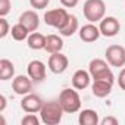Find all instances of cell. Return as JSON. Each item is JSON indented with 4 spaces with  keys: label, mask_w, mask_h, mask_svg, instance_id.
Returning a JSON list of instances; mask_svg holds the SVG:
<instances>
[{
    "label": "cell",
    "mask_w": 125,
    "mask_h": 125,
    "mask_svg": "<svg viewBox=\"0 0 125 125\" xmlns=\"http://www.w3.org/2000/svg\"><path fill=\"white\" fill-rule=\"evenodd\" d=\"M65 110L59 103V100H52V102H44L41 110H40V119L46 125H57L62 121Z\"/></svg>",
    "instance_id": "cell-1"
},
{
    "label": "cell",
    "mask_w": 125,
    "mask_h": 125,
    "mask_svg": "<svg viewBox=\"0 0 125 125\" xmlns=\"http://www.w3.org/2000/svg\"><path fill=\"white\" fill-rule=\"evenodd\" d=\"M59 103L62 104L65 113H77L81 109V97L77 88H65L59 94Z\"/></svg>",
    "instance_id": "cell-2"
},
{
    "label": "cell",
    "mask_w": 125,
    "mask_h": 125,
    "mask_svg": "<svg viewBox=\"0 0 125 125\" xmlns=\"http://www.w3.org/2000/svg\"><path fill=\"white\" fill-rule=\"evenodd\" d=\"M88 72L93 80H107L110 83H115V77H113V72L107 63V60L93 59L88 63Z\"/></svg>",
    "instance_id": "cell-3"
},
{
    "label": "cell",
    "mask_w": 125,
    "mask_h": 125,
    "mask_svg": "<svg viewBox=\"0 0 125 125\" xmlns=\"http://www.w3.org/2000/svg\"><path fill=\"white\" fill-rule=\"evenodd\" d=\"M83 13L88 22H100L106 13V5L103 0H87L83 8Z\"/></svg>",
    "instance_id": "cell-4"
},
{
    "label": "cell",
    "mask_w": 125,
    "mask_h": 125,
    "mask_svg": "<svg viewBox=\"0 0 125 125\" xmlns=\"http://www.w3.org/2000/svg\"><path fill=\"white\" fill-rule=\"evenodd\" d=\"M69 19V13L66 12L65 8H57V9H50L44 13V22L49 27H53L56 30H60L66 25Z\"/></svg>",
    "instance_id": "cell-5"
},
{
    "label": "cell",
    "mask_w": 125,
    "mask_h": 125,
    "mask_svg": "<svg viewBox=\"0 0 125 125\" xmlns=\"http://www.w3.org/2000/svg\"><path fill=\"white\" fill-rule=\"evenodd\" d=\"M104 56L110 66L122 68L125 65V47L124 46H119V44L109 46L104 52Z\"/></svg>",
    "instance_id": "cell-6"
},
{
    "label": "cell",
    "mask_w": 125,
    "mask_h": 125,
    "mask_svg": "<svg viewBox=\"0 0 125 125\" xmlns=\"http://www.w3.org/2000/svg\"><path fill=\"white\" fill-rule=\"evenodd\" d=\"M69 66V60L65 54H62L60 52L57 53H52L47 62V68L50 69V72L59 75V74H63Z\"/></svg>",
    "instance_id": "cell-7"
},
{
    "label": "cell",
    "mask_w": 125,
    "mask_h": 125,
    "mask_svg": "<svg viewBox=\"0 0 125 125\" xmlns=\"http://www.w3.org/2000/svg\"><path fill=\"white\" fill-rule=\"evenodd\" d=\"M32 85H34V81L27 75H18L12 81V90L18 96H27L32 93Z\"/></svg>",
    "instance_id": "cell-8"
},
{
    "label": "cell",
    "mask_w": 125,
    "mask_h": 125,
    "mask_svg": "<svg viewBox=\"0 0 125 125\" xmlns=\"http://www.w3.org/2000/svg\"><path fill=\"white\" fill-rule=\"evenodd\" d=\"M44 102L40 96L37 94H27V96H22V100H21V109L27 113H37L41 110Z\"/></svg>",
    "instance_id": "cell-9"
},
{
    "label": "cell",
    "mask_w": 125,
    "mask_h": 125,
    "mask_svg": "<svg viewBox=\"0 0 125 125\" xmlns=\"http://www.w3.org/2000/svg\"><path fill=\"white\" fill-rule=\"evenodd\" d=\"M99 30L104 37H115L121 31V24L115 16H106L100 21Z\"/></svg>",
    "instance_id": "cell-10"
},
{
    "label": "cell",
    "mask_w": 125,
    "mask_h": 125,
    "mask_svg": "<svg viewBox=\"0 0 125 125\" xmlns=\"http://www.w3.org/2000/svg\"><path fill=\"white\" fill-rule=\"evenodd\" d=\"M27 72H28V77L37 84V83H41L44 81L46 78V65H44V62L41 60H31L28 66H27Z\"/></svg>",
    "instance_id": "cell-11"
},
{
    "label": "cell",
    "mask_w": 125,
    "mask_h": 125,
    "mask_svg": "<svg viewBox=\"0 0 125 125\" xmlns=\"http://www.w3.org/2000/svg\"><path fill=\"white\" fill-rule=\"evenodd\" d=\"M78 34H80V38H81L83 41H85V43H94V41H97L99 37L102 35L99 27H96L93 22H90V24H87V25H83V27L80 28Z\"/></svg>",
    "instance_id": "cell-12"
},
{
    "label": "cell",
    "mask_w": 125,
    "mask_h": 125,
    "mask_svg": "<svg viewBox=\"0 0 125 125\" xmlns=\"http://www.w3.org/2000/svg\"><path fill=\"white\" fill-rule=\"evenodd\" d=\"M112 87H113V83H110L107 80H93L91 93L96 97L103 99V97H107L112 93Z\"/></svg>",
    "instance_id": "cell-13"
},
{
    "label": "cell",
    "mask_w": 125,
    "mask_h": 125,
    "mask_svg": "<svg viewBox=\"0 0 125 125\" xmlns=\"http://www.w3.org/2000/svg\"><path fill=\"white\" fill-rule=\"evenodd\" d=\"M18 22L25 25L30 30V32H34V31H37V28L40 25V18H38V15L34 10H25L24 13H21Z\"/></svg>",
    "instance_id": "cell-14"
},
{
    "label": "cell",
    "mask_w": 125,
    "mask_h": 125,
    "mask_svg": "<svg viewBox=\"0 0 125 125\" xmlns=\"http://www.w3.org/2000/svg\"><path fill=\"white\" fill-rule=\"evenodd\" d=\"M91 83V75L88 71H84V69H78L74 72L72 75V87L77 88V90H84L90 85Z\"/></svg>",
    "instance_id": "cell-15"
},
{
    "label": "cell",
    "mask_w": 125,
    "mask_h": 125,
    "mask_svg": "<svg viewBox=\"0 0 125 125\" xmlns=\"http://www.w3.org/2000/svg\"><path fill=\"white\" fill-rule=\"evenodd\" d=\"M78 122H80V125H99L100 124V118H99V113L96 110L84 109V110L80 112Z\"/></svg>",
    "instance_id": "cell-16"
},
{
    "label": "cell",
    "mask_w": 125,
    "mask_h": 125,
    "mask_svg": "<svg viewBox=\"0 0 125 125\" xmlns=\"http://www.w3.org/2000/svg\"><path fill=\"white\" fill-rule=\"evenodd\" d=\"M62 49H63V40H62L59 35L50 34V35L46 37V47H44V50L47 53H50V54L52 53H57Z\"/></svg>",
    "instance_id": "cell-17"
},
{
    "label": "cell",
    "mask_w": 125,
    "mask_h": 125,
    "mask_svg": "<svg viewBox=\"0 0 125 125\" xmlns=\"http://www.w3.org/2000/svg\"><path fill=\"white\" fill-rule=\"evenodd\" d=\"M27 44L30 49L32 50H43L46 47V35H43L41 32H30L28 38H27Z\"/></svg>",
    "instance_id": "cell-18"
},
{
    "label": "cell",
    "mask_w": 125,
    "mask_h": 125,
    "mask_svg": "<svg viewBox=\"0 0 125 125\" xmlns=\"http://www.w3.org/2000/svg\"><path fill=\"white\" fill-rule=\"evenodd\" d=\"M15 75V65L9 59H2L0 60V80L2 81H9Z\"/></svg>",
    "instance_id": "cell-19"
},
{
    "label": "cell",
    "mask_w": 125,
    "mask_h": 125,
    "mask_svg": "<svg viewBox=\"0 0 125 125\" xmlns=\"http://www.w3.org/2000/svg\"><path fill=\"white\" fill-rule=\"evenodd\" d=\"M77 31H80V22H78V19H77L75 15H69V19H68L66 25L59 30V32H60L62 37H71Z\"/></svg>",
    "instance_id": "cell-20"
},
{
    "label": "cell",
    "mask_w": 125,
    "mask_h": 125,
    "mask_svg": "<svg viewBox=\"0 0 125 125\" xmlns=\"http://www.w3.org/2000/svg\"><path fill=\"white\" fill-rule=\"evenodd\" d=\"M10 34H12V38H13V40H16V41H24V40L28 38L30 30H28L25 25H22L21 22H18V24H15V25L10 28Z\"/></svg>",
    "instance_id": "cell-21"
},
{
    "label": "cell",
    "mask_w": 125,
    "mask_h": 125,
    "mask_svg": "<svg viewBox=\"0 0 125 125\" xmlns=\"http://www.w3.org/2000/svg\"><path fill=\"white\" fill-rule=\"evenodd\" d=\"M40 121H41V119H38L34 113H27V115L22 118L21 124H22V125H38Z\"/></svg>",
    "instance_id": "cell-22"
},
{
    "label": "cell",
    "mask_w": 125,
    "mask_h": 125,
    "mask_svg": "<svg viewBox=\"0 0 125 125\" xmlns=\"http://www.w3.org/2000/svg\"><path fill=\"white\" fill-rule=\"evenodd\" d=\"M9 32H10L9 22L5 19V16H2V18H0V38H5Z\"/></svg>",
    "instance_id": "cell-23"
},
{
    "label": "cell",
    "mask_w": 125,
    "mask_h": 125,
    "mask_svg": "<svg viewBox=\"0 0 125 125\" xmlns=\"http://www.w3.org/2000/svg\"><path fill=\"white\" fill-rule=\"evenodd\" d=\"M12 3L10 0H0V16H6L10 12Z\"/></svg>",
    "instance_id": "cell-24"
},
{
    "label": "cell",
    "mask_w": 125,
    "mask_h": 125,
    "mask_svg": "<svg viewBox=\"0 0 125 125\" xmlns=\"http://www.w3.org/2000/svg\"><path fill=\"white\" fill-rule=\"evenodd\" d=\"M49 3H50V0H30V5H31L34 9H38V10L46 9Z\"/></svg>",
    "instance_id": "cell-25"
},
{
    "label": "cell",
    "mask_w": 125,
    "mask_h": 125,
    "mask_svg": "<svg viewBox=\"0 0 125 125\" xmlns=\"http://www.w3.org/2000/svg\"><path fill=\"white\" fill-rule=\"evenodd\" d=\"M118 124H119V121L115 116H106V118L100 119V125H118Z\"/></svg>",
    "instance_id": "cell-26"
},
{
    "label": "cell",
    "mask_w": 125,
    "mask_h": 125,
    "mask_svg": "<svg viewBox=\"0 0 125 125\" xmlns=\"http://www.w3.org/2000/svg\"><path fill=\"white\" fill-rule=\"evenodd\" d=\"M118 85L121 87V90H125V68H122L118 75Z\"/></svg>",
    "instance_id": "cell-27"
},
{
    "label": "cell",
    "mask_w": 125,
    "mask_h": 125,
    "mask_svg": "<svg viewBox=\"0 0 125 125\" xmlns=\"http://www.w3.org/2000/svg\"><path fill=\"white\" fill-rule=\"evenodd\" d=\"M80 0H60V3L63 5L65 8H75L78 5Z\"/></svg>",
    "instance_id": "cell-28"
},
{
    "label": "cell",
    "mask_w": 125,
    "mask_h": 125,
    "mask_svg": "<svg viewBox=\"0 0 125 125\" xmlns=\"http://www.w3.org/2000/svg\"><path fill=\"white\" fill-rule=\"evenodd\" d=\"M5 107H6V97L2 94V96H0V112H3Z\"/></svg>",
    "instance_id": "cell-29"
}]
</instances>
